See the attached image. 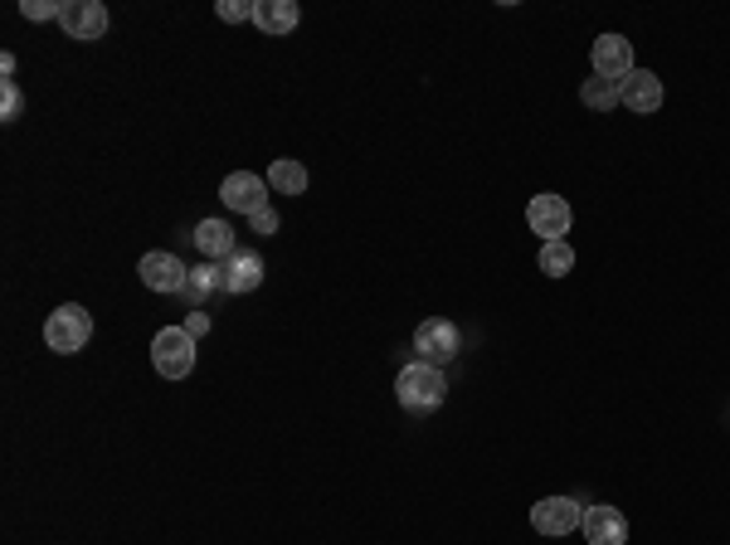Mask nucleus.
<instances>
[{
    "instance_id": "a211bd4d",
    "label": "nucleus",
    "mask_w": 730,
    "mask_h": 545,
    "mask_svg": "<svg viewBox=\"0 0 730 545\" xmlns=\"http://www.w3.org/2000/svg\"><path fill=\"white\" fill-rule=\"evenodd\" d=\"M580 102H584L589 112H613V108H623V102H619V83L599 78V73H594V78H584Z\"/></svg>"
},
{
    "instance_id": "9b49d317",
    "label": "nucleus",
    "mask_w": 730,
    "mask_h": 545,
    "mask_svg": "<svg viewBox=\"0 0 730 545\" xmlns=\"http://www.w3.org/2000/svg\"><path fill=\"white\" fill-rule=\"evenodd\" d=\"M219 278H224L229 298H244V292L264 288V254H254V249H239L234 258H224V264H219Z\"/></svg>"
},
{
    "instance_id": "6ab92c4d",
    "label": "nucleus",
    "mask_w": 730,
    "mask_h": 545,
    "mask_svg": "<svg viewBox=\"0 0 730 545\" xmlns=\"http://www.w3.org/2000/svg\"><path fill=\"white\" fill-rule=\"evenodd\" d=\"M540 272H546V278H565V272H575V249H570L565 239L540 244Z\"/></svg>"
},
{
    "instance_id": "f03ea898",
    "label": "nucleus",
    "mask_w": 730,
    "mask_h": 545,
    "mask_svg": "<svg viewBox=\"0 0 730 545\" xmlns=\"http://www.w3.org/2000/svg\"><path fill=\"white\" fill-rule=\"evenodd\" d=\"M88 341H93V317H88V307H78V302H64V307L49 312V322H45V346H49V351L78 355Z\"/></svg>"
},
{
    "instance_id": "39448f33",
    "label": "nucleus",
    "mask_w": 730,
    "mask_h": 545,
    "mask_svg": "<svg viewBox=\"0 0 730 545\" xmlns=\"http://www.w3.org/2000/svg\"><path fill=\"white\" fill-rule=\"evenodd\" d=\"M458 346H463V337H458V327L443 322V317L419 322V331H414V351H419V361L438 365V371H443L448 361H458Z\"/></svg>"
},
{
    "instance_id": "9d476101",
    "label": "nucleus",
    "mask_w": 730,
    "mask_h": 545,
    "mask_svg": "<svg viewBox=\"0 0 730 545\" xmlns=\"http://www.w3.org/2000/svg\"><path fill=\"white\" fill-rule=\"evenodd\" d=\"M619 102L629 112H643V118H653L657 108H662V78H657L653 69H633L629 78L619 83Z\"/></svg>"
},
{
    "instance_id": "f3484780",
    "label": "nucleus",
    "mask_w": 730,
    "mask_h": 545,
    "mask_svg": "<svg viewBox=\"0 0 730 545\" xmlns=\"http://www.w3.org/2000/svg\"><path fill=\"white\" fill-rule=\"evenodd\" d=\"M307 185H312V175H307V166H302V161H273V166H268V191L307 195Z\"/></svg>"
},
{
    "instance_id": "6e6552de",
    "label": "nucleus",
    "mask_w": 730,
    "mask_h": 545,
    "mask_svg": "<svg viewBox=\"0 0 730 545\" xmlns=\"http://www.w3.org/2000/svg\"><path fill=\"white\" fill-rule=\"evenodd\" d=\"M589 64H594L599 78L623 83L633 73V45L623 35H599V39H594V49H589Z\"/></svg>"
},
{
    "instance_id": "4468645a",
    "label": "nucleus",
    "mask_w": 730,
    "mask_h": 545,
    "mask_svg": "<svg viewBox=\"0 0 730 545\" xmlns=\"http://www.w3.org/2000/svg\"><path fill=\"white\" fill-rule=\"evenodd\" d=\"M195 249L205 254V264H224V258H234L239 244H234L229 219H200V225H195Z\"/></svg>"
},
{
    "instance_id": "1a4fd4ad",
    "label": "nucleus",
    "mask_w": 730,
    "mask_h": 545,
    "mask_svg": "<svg viewBox=\"0 0 730 545\" xmlns=\"http://www.w3.org/2000/svg\"><path fill=\"white\" fill-rule=\"evenodd\" d=\"M264 195H268V181L254 171H229L224 185H219V201L229 209H239V215H258V209H264Z\"/></svg>"
},
{
    "instance_id": "412c9836",
    "label": "nucleus",
    "mask_w": 730,
    "mask_h": 545,
    "mask_svg": "<svg viewBox=\"0 0 730 545\" xmlns=\"http://www.w3.org/2000/svg\"><path fill=\"white\" fill-rule=\"evenodd\" d=\"M254 5L258 0H219L215 15L224 20V25H244V20H254Z\"/></svg>"
},
{
    "instance_id": "b1692460",
    "label": "nucleus",
    "mask_w": 730,
    "mask_h": 545,
    "mask_svg": "<svg viewBox=\"0 0 730 545\" xmlns=\"http://www.w3.org/2000/svg\"><path fill=\"white\" fill-rule=\"evenodd\" d=\"M185 331H191V337H195V341H200V337H205V331H210V312L191 307V312H185Z\"/></svg>"
},
{
    "instance_id": "423d86ee",
    "label": "nucleus",
    "mask_w": 730,
    "mask_h": 545,
    "mask_svg": "<svg viewBox=\"0 0 730 545\" xmlns=\"http://www.w3.org/2000/svg\"><path fill=\"white\" fill-rule=\"evenodd\" d=\"M531 526H536L540 536H570L575 526H584V507L575 497H540L536 507H531Z\"/></svg>"
},
{
    "instance_id": "20e7f679",
    "label": "nucleus",
    "mask_w": 730,
    "mask_h": 545,
    "mask_svg": "<svg viewBox=\"0 0 730 545\" xmlns=\"http://www.w3.org/2000/svg\"><path fill=\"white\" fill-rule=\"evenodd\" d=\"M526 225H531V234H540V244H556V239L570 234L575 209H570L565 195H536V201L526 205Z\"/></svg>"
},
{
    "instance_id": "2eb2a0df",
    "label": "nucleus",
    "mask_w": 730,
    "mask_h": 545,
    "mask_svg": "<svg viewBox=\"0 0 730 545\" xmlns=\"http://www.w3.org/2000/svg\"><path fill=\"white\" fill-rule=\"evenodd\" d=\"M254 25L264 29V35H292V29L302 25V10L292 5V0H258Z\"/></svg>"
},
{
    "instance_id": "4be33fe9",
    "label": "nucleus",
    "mask_w": 730,
    "mask_h": 545,
    "mask_svg": "<svg viewBox=\"0 0 730 545\" xmlns=\"http://www.w3.org/2000/svg\"><path fill=\"white\" fill-rule=\"evenodd\" d=\"M20 15L35 20V25H45V20L64 15V0H25V5H20Z\"/></svg>"
},
{
    "instance_id": "5701e85b",
    "label": "nucleus",
    "mask_w": 730,
    "mask_h": 545,
    "mask_svg": "<svg viewBox=\"0 0 730 545\" xmlns=\"http://www.w3.org/2000/svg\"><path fill=\"white\" fill-rule=\"evenodd\" d=\"M248 225H254V234H278V225H283V219H278V209L273 205H264V209H258V215H248Z\"/></svg>"
},
{
    "instance_id": "ddd939ff",
    "label": "nucleus",
    "mask_w": 730,
    "mask_h": 545,
    "mask_svg": "<svg viewBox=\"0 0 730 545\" xmlns=\"http://www.w3.org/2000/svg\"><path fill=\"white\" fill-rule=\"evenodd\" d=\"M580 531L589 545H629V517L619 507H584Z\"/></svg>"
},
{
    "instance_id": "7ed1b4c3",
    "label": "nucleus",
    "mask_w": 730,
    "mask_h": 545,
    "mask_svg": "<svg viewBox=\"0 0 730 545\" xmlns=\"http://www.w3.org/2000/svg\"><path fill=\"white\" fill-rule=\"evenodd\" d=\"M151 365L166 380H185L195 371V337L185 327H161L151 341Z\"/></svg>"
},
{
    "instance_id": "dca6fc26",
    "label": "nucleus",
    "mask_w": 730,
    "mask_h": 545,
    "mask_svg": "<svg viewBox=\"0 0 730 545\" xmlns=\"http://www.w3.org/2000/svg\"><path fill=\"white\" fill-rule=\"evenodd\" d=\"M215 292H224V278H219V264H195L191 272H185L181 298L191 302V307H205V302H210Z\"/></svg>"
},
{
    "instance_id": "0eeeda50",
    "label": "nucleus",
    "mask_w": 730,
    "mask_h": 545,
    "mask_svg": "<svg viewBox=\"0 0 730 545\" xmlns=\"http://www.w3.org/2000/svg\"><path fill=\"white\" fill-rule=\"evenodd\" d=\"M59 25H64L69 39H102L108 35V5H98V0H64V15H59Z\"/></svg>"
},
{
    "instance_id": "f257e3e1",
    "label": "nucleus",
    "mask_w": 730,
    "mask_h": 545,
    "mask_svg": "<svg viewBox=\"0 0 730 545\" xmlns=\"http://www.w3.org/2000/svg\"><path fill=\"white\" fill-rule=\"evenodd\" d=\"M394 395H400V404L410 409V414H434V409L448 400V380L438 365L410 361L400 371V380H394Z\"/></svg>"
},
{
    "instance_id": "aec40b11",
    "label": "nucleus",
    "mask_w": 730,
    "mask_h": 545,
    "mask_svg": "<svg viewBox=\"0 0 730 545\" xmlns=\"http://www.w3.org/2000/svg\"><path fill=\"white\" fill-rule=\"evenodd\" d=\"M20 112H25V93H20L15 78L0 83V122H15Z\"/></svg>"
},
{
    "instance_id": "f8f14e48",
    "label": "nucleus",
    "mask_w": 730,
    "mask_h": 545,
    "mask_svg": "<svg viewBox=\"0 0 730 545\" xmlns=\"http://www.w3.org/2000/svg\"><path fill=\"white\" fill-rule=\"evenodd\" d=\"M137 272H142V282L151 292H181L185 288V268L175 254H166V249H151V254H142V264H137Z\"/></svg>"
}]
</instances>
